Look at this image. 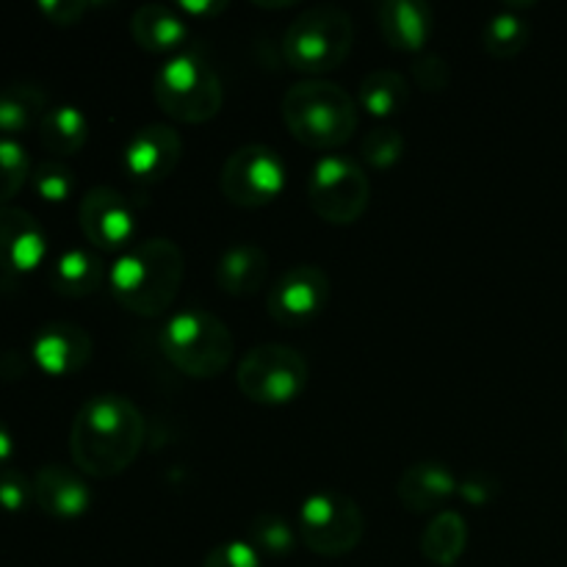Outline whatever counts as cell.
Wrapping results in <instances>:
<instances>
[{
  "label": "cell",
  "mask_w": 567,
  "mask_h": 567,
  "mask_svg": "<svg viewBox=\"0 0 567 567\" xmlns=\"http://www.w3.org/2000/svg\"><path fill=\"white\" fill-rule=\"evenodd\" d=\"M147 435V424L136 404L120 393L86 399L72 419L70 454L83 474L114 480L131 468Z\"/></svg>",
  "instance_id": "1"
},
{
  "label": "cell",
  "mask_w": 567,
  "mask_h": 567,
  "mask_svg": "<svg viewBox=\"0 0 567 567\" xmlns=\"http://www.w3.org/2000/svg\"><path fill=\"white\" fill-rule=\"evenodd\" d=\"M186 275L183 249L172 238H144L125 249L109 271V286L116 302L133 316L153 319L169 310Z\"/></svg>",
  "instance_id": "2"
},
{
  "label": "cell",
  "mask_w": 567,
  "mask_h": 567,
  "mask_svg": "<svg viewBox=\"0 0 567 567\" xmlns=\"http://www.w3.org/2000/svg\"><path fill=\"white\" fill-rule=\"evenodd\" d=\"M282 120L293 138L313 150L341 147L358 131V103L338 83L308 78L282 97Z\"/></svg>",
  "instance_id": "3"
},
{
  "label": "cell",
  "mask_w": 567,
  "mask_h": 567,
  "mask_svg": "<svg viewBox=\"0 0 567 567\" xmlns=\"http://www.w3.org/2000/svg\"><path fill=\"white\" fill-rule=\"evenodd\" d=\"M166 360L194 380H214L225 374L236 354L233 332L219 316L208 310H181L161 330Z\"/></svg>",
  "instance_id": "4"
},
{
  "label": "cell",
  "mask_w": 567,
  "mask_h": 567,
  "mask_svg": "<svg viewBox=\"0 0 567 567\" xmlns=\"http://www.w3.org/2000/svg\"><path fill=\"white\" fill-rule=\"evenodd\" d=\"M354 22L341 6L319 3L305 9L282 37V53L297 72L321 75L338 70L352 53Z\"/></svg>",
  "instance_id": "5"
},
{
  "label": "cell",
  "mask_w": 567,
  "mask_h": 567,
  "mask_svg": "<svg viewBox=\"0 0 567 567\" xmlns=\"http://www.w3.org/2000/svg\"><path fill=\"white\" fill-rule=\"evenodd\" d=\"M153 97L166 116L177 122L214 120L225 103L221 78L199 53H175L153 78Z\"/></svg>",
  "instance_id": "6"
},
{
  "label": "cell",
  "mask_w": 567,
  "mask_h": 567,
  "mask_svg": "<svg viewBox=\"0 0 567 567\" xmlns=\"http://www.w3.org/2000/svg\"><path fill=\"white\" fill-rule=\"evenodd\" d=\"M310 365L302 354L286 343H260L241 358L238 391L255 404H288L308 388Z\"/></svg>",
  "instance_id": "7"
},
{
  "label": "cell",
  "mask_w": 567,
  "mask_h": 567,
  "mask_svg": "<svg viewBox=\"0 0 567 567\" xmlns=\"http://www.w3.org/2000/svg\"><path fill=\"white\" fill-rule=\"evenodd\" d=\"M371 181L358 161L347 155H324L316 161L308 181V205L330 225H352L365 214Z\"/></svg>",
  "instance_id": "8"
},
{
  "label": "cell",
  "mask_w": 567,
  "mask_h": 567,
  "mask_svg": "<svg viewBox=\"0 0 567 567\" xmlns=\"http://www.w3.org/2000/svg\"><path fill=\"white\" fill-rule=\"evenodd\" d=\"M299 535H302L305 546L319 557H343L363 540V509L343 493L319 491L302 502Z\"/></svg>",
  "instance_id": "9"
},
{
  "label": "cell",
  "mask_w": 567,
  "mask_h": 567,
  "mask_svg": "<svg viewBox=\"0 0 567 567\" xmlns=\"http://www.w3.org/2000/svg\"><path fill=\"white\" fill-rule=\"evenodd\" d=\"M288 169L280 155L266 144H244L227 155L219 188L238 208H264L286 188Z\"/></svg>",
  "instance_id": "10"
},
{
  "label": "cell",
  "mask_w": 567,
  "mask_h": 567,
  "mask_svg": "<svg viewBox=\"0 0 567 567\" xmlns=\"http://www.w3.org/2000/svg\"><path fill=\"white\" fill-rule=\"evenodd\" d=\"M330 293V275L321 266L299 264L275 282L269 299H266V308L277 324L302 327L324 313Z\"/></svg>",
  "instance_id": "11"
},
{
  "label": "cell",
  "mask_w": 567,
  "mask_h": 567,
  "mask_svg": "<svg viewBox=\"0 0 567 567\" xmlns=\"http://www.w3.org/2000/svg\"><path fill=\"white\" fill-rule=\"evenodd\" d=\"M78 221L92 247L103 252H120L136 233V214L122 192L111 186H94L78 205Z\"/></svg>",
  "instance_id": "12"
},
{
  "label": "cell",
  "mask_w": 567,
  "mask_h": 567,
  "mask_svg": "<svg viewBox=\"0 0 567 567\" xmlns=\"http://www.w3.org/2000/svg\"><path fill=\"white\" fill-rule=\"evenodd\" d=\"M183 155L181 133L164 122L138 127L125 144V169L138 183H161L177 169Z\"/></svg>",
  "instance_id": "13"
},
{
  "label": "cell",
  "mask_w": 567,
  "mask_h": 567,
  "mask_svg": "<svg viewBox=\"0 0 567 567\" xmlns=\"http://www.w3.org/2000/svg\"><path fill=\"white\" fill-rule=\"evenodd\" d=\"M31 358L44 374L70 377L92 360V338L72 321H50L33 338Z\"/></svg>",
  "instance_id": "14"
},
{
  "label": "cell",
  "mask_w": 567,
  "mask_h": 567,
  "mask_svg": "<svg viewBox=\"0 0 567 567\" xmlns=\"http://www.w3.org/2000/svg\"><path fill=\"white\" fill-rule=\"evenodd\" d=\"M48 255V236L37 216L22 208H0V269L25 275Z\"/></svg>",
  "instance_id": "15"
},
{
  "label": "cell",
  "mask_w": 567,
  "mask_h": 567,
  "mask_svg": "<svg viewBox=\"0 0 567 567\" xmlns=\"http://www.w3.org/2000/svg\"><path fill=\"white\" fill-rule=\"evenodd\" d=\"M457 485L460 480L446 463L424 460V463H413L402 471L396 482V498L408 513H443V507L457 493Z\"/></svg>",
  "instance_id": "16"
},
{
  "label": "cell",
  "mask_w": 567,
  "mask_h": 567,
  "mask_svg": "<svg viewBox=\"0 0 567 567\" xmlns=\"http://www.w3.org/2000/svg\"><path fill=\"white\" fill-rule=\"evenodd\" d=\"M33 502L50 518L72 520L86 513L92 504V493L75 471L50 463L33 474Z\"/></svg>",
  "instance_id": "17"
},
{
  "label": "cell",
  "mask_w": 567,
  "mask_h": 567,
  "mask_svg": "<svg viewBox=\"0 0 567 567\" xmlns=\"http://www.w3.org/2000/svg\"><path fill=\"white\" fill-rule=\"evenodd\" d=\"M377 22L391 48L419 53L435 31V17L424 0H382L377 6Z\"/></svg>",
  "instance_id": "18"
},
{
  "label": "cell",
  "mask_w": 567,
  "mask_h": 567,
  "mask_svg": "<svg viewBox=\"0 0 567 567\" xmlns=\"http://www.w3.org/2000/svg\"><path fill=\"white\" fill-rule=\"evenodd\" d=\"M269 277V255L258 244H233L216 260V286L230 297H255Z\"/></svg>",
  "instance_id": "19"
},
{
  "label": "cell",
  "mask_w": 567,
  "mask_h": 567,
  "mask_svg": "<svg viewBox=\"0 0 567 567\" xmlns=\"http://www.w3.org/2000/svg\"><path fill=\"white\" fill-rule=\"evenodd\" d=\"M131 33L138 48L150 50V53H172L186 42L188 25L181 11H175L172 6L144 3L133 14Z\"/></svg>",
  "instance_id": "20"
},
{
  "label": "cell",
  "mask_w": 567,
  "mask_h": 567,
  "mask_svg": "<svg viewBox=\"0 0 567 567\" xmlns=\"http://www.w3.org/2000/svg\"><path fill=\"white\" fill-rule=\"evenodd\" d=\"M105 280V264L89 249H66L50 269V286L66 299H81L97 291Z\"/></svg>",
  "instance_id": "21"
},
{
  "label": "cell",
  "mask_w": 567,
  "mask_h": 567,
  "mask_svg": "<svg viewBox=\"0 0 567 567\" xmlns=\"http://www.w3.org/2000/svg\"><path fill=\"white\" fill-rule=\"evenodd\" d=\"M419 546L424 559H430L432 565L454 567L465 554V546H468V524L454 509H443L426 524Z\"/></svg>",
  "instance_id": "22"
},
{
  "label": "cell",
  "mask_w": 567,
  "mask_h": 567,
  "mask_svg": "<svg viewBox=\"0 0 567 567\" xmlns=\"http://www.w3.org/2000/svg\"><path fill=\"white\" fill-rule=\"evenodd\" d=\"M48 114V94L33 83H11L0 89V136L14 138Z\"/></svg>",
  "instance_id": "23"
},
{
  "label": "cell",
  "mask_w": 567,
  "mask_h": 567,
  "mask_svg": "<svg viewBox=\"0 0 567 567\" xmlns=\"http://www.w3.org/2000/svg\"><path fill=\"white\" fill-rule=\"evenodd\" d=\"M39 142L48 153L61 155H75L78 150L86 144L89 138V120L83 116L81 109L75 105H53L48 109V114L39 122Z\"/></svg>",
  "instance_id": "24"
},
{
  "label": "cell",
  "mask_w": 567,
  "mask_h": 567,
  "mask_svg": "<svg viewBox=\"0 0 567 567\" xmlns=\"http://www.w3.org/2000/svg\"><path fill=\"white\" fill-rule=\"evenodd\" d=\"M360 105L369 111L371 116H388L399 114L410 100V83L402 72L396 70H371L369 75L360 81L358 86Z\"/></svg>",
  "instance_id": "25"
},
{
  "label": "cell",
  "mask_w": 567,
  "mask_h": 567,
  "mask_svg": "<svg viewBox=\"0 0 567 567\" xmlns=\"http://www.w3.org/2000/svg\"><path fill=\"white\" fill-rule=\"evenodd\" d=\"M532 39V25L526 17H520L515 9H502L493 14L482 28V48L493 55V59H513L520 50H526Z\"/></svg>",
  "instance_id": "26"
},
{
  "label": "cell",
  "mask_w": 567,
  "mask_h": 567,
  "mask_svg": "<svg viewBox=\"0 0 567 567\" xmlns=\"http://www.w3.org/2000/svg\"><path fill=\"white\" fill-rule=\"evenodd\" d=\"M249 537H252L255 551L264 554V557L282 559L297 551V529L291 526V520L277 513L255 515Z\"/></svg>",
  "instance_id": "27"
},
{
  "label": "cell",
  "mask_w": 567,
  "mask_h": 567,
  "mask_svg": "<svg viewBox=\"0 0 567 567\" xmlns=\"http://www.w3.org/2000/svg\"><path fill=\"white\" fill-rule=\"evenodd\" d=\"M31 172L28 150L17 138L0 136V208L20 194V188L31 181Z\"/></svg>",
  "instance_id": "28"
},
{
  "label": "cell",
  "mask_w": 567,
  "mask_h": 567,
  "mask_svg": "<svg viewBox=\"0 0 567 567\" xmlns=\"http://www.w3.org/2000/svg\"><path fill=\"white\" fill-rule=\"evenodd\" d=\"M31 186L44 203H64V199H70L72 188H75V175H72L64 161L48 158L33 166Z\"/></svg>",
  "instance_id": "29"
},
{
  "label": "cell",
  "mask_w": 567,
  "mask_h": 567,
  "mask_svg": "<svg viewBox=\"0 0 567 567\" xmlns=\"http://www.w3.org/2000/svg\"><path fill=\"white\" fill-rule=\"evenodd\" d=\"M360 155H363L365 164H371L374 169H391L393 164H399L404 155V136L396 127H374L363 136L360 142Z\"/></svg>",
  "instance_id": "30"
},
{
  "label": "cell",
  "mask_w": 567,
  "mask_h": 567,
  "mask_svg": "<svg viewBox=\"0 0 567 567\" xmlns=\"http://www.w3.org/2000/svg\"><path fill=\"white\" fill-rule=\"evenodd\" d=\"M33 502V482L22 471H0V509L6 513H25Z\"/></svg>",
  "instance_id": "31"
},
{
  "label": "cell",
  "mask_w": 567,
  "mask_h": 567,
  "mask_svg": "<svg viewBox=\"0 0 567 567\" xmlns=\"http://www.w3.org/2000/svg\"><path fill=\"white\" fill-rule=\"evenodd\" d=\"M203 567H264V563H260V554L255 551L252 543L227 540L210 548L208 557L203 559Z\"/></svg>",
  "instance_id": "32"
},
{
  "label": "cell",
  "mask_w": 567,
  "mask_h": 567,
  "mask_svg": "<svg viewBox=\"0 0 567 567\" xmlns=\"http://www.w3.org/2000/svg\"><path fill=\"white\" fill-rule=\"evenodd\" d=\"M413 75L424 92H443L452 83V66L443 55L421 53L413 64Z\"/></svg>",
  "instance_id": "33"
},
{
  "label": "cell",
  "mask_w": 567,
  "mask_h": 567,
  "mask_svg": "<svg viewBox=\"0 0 567 567\" xmlns=\"http://www.w3.org/2000/svg\"><path fill=\"white\" fill-rule=\"evenodd\" d=\"M502 491V482L491 474V471H474V474L463 476L457 485V493L468 504L480 507V504H491Z\"/></svg>",
  "instance_id": "34"
},
{
  "label": "cell",
  "mask_w": 567,
  "mask_h": 567,
  "mask_svg": "<svg viewBox=\"0 0 567 567\" xmlns=\"http://www.w3.org/2000/svg\"><path fill=\"white\" fill-rule=\"evenodd\" d=\"M86 9L89 3H83V0H42V3H39V11H42L53 25H75Z\"/></svg>",
  "instance_id": "35"
},
{
  "label": "cell",
  "mask_w": 567,
  "mask_h": 567,
  "mask_svg": "<svg viewBox=\"0 0 567 567\" xmlns=\"http://www.w3.org/2000/svg\"><path fill=\"white\" fill-rule=\"evenodd\" d=\"M177 9L186 11V14L192 17H214L219 14V11H225L227 3L225 0H197V3H194V0H183Z\"/></svg>",
  "instance_id": "36"
},
{
  "label": "cell",
  "mask_w": 567,
  "mask_h": 567,
  "mask_svg": "<svg viewBox=\"0 0 567 567\" xmlns=\"http://www.w3.org/2000/svg\"><path fill=\"white\" fill-rule=\"evenodd\" d=\"M11 452H14V441H11L9 426H6L3 419H0V471H3L6 463L11 460Z\"/></svg>",
  "instance_id": "37"
},
{
  "label": "cell",
  "mask_w": 567,
  "mask_h": 567,
  "mask_svg": "<svg viewBox=\"0 0 567 567\" xmlns=\"http://www.w3.org/2000/svg\"><path fill=\"white\" fill-rule=\"evenodd\" d=\"M565 449H567V432H565Z\"/></svg>",
  "instance_id": "38"
}]
</instances>
